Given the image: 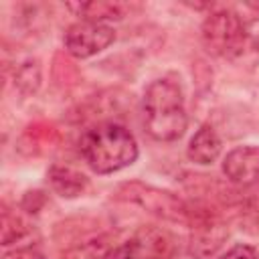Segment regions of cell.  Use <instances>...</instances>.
<instances>
[{
  "mask_svg": "<svg viewBox=\"0 0 259 259\" xmlns=\"http://www.w3.org/2000/svg\"><path fill=\"white\" fill-rule=\"evenodd\" d=\"M142 111L146 132L158 142L178 140L188 125L182 89L170 79H156L148 85Z\"/></svg>",
  "mask_w": 259,
  "mask_h": 259,
  "instance_id": "1",
  "label": "cell"
},
{
  "mask_svg": "<svg viewBox=\"0 0 259 259\" xmlns=\"http://www.w3.org/2000/svg\"><path fill=\"white\" fill-rule=\"evenodd\" d=\"M81 154L87 166L97 174L117 172L138 158L136 138L119 123H99L81 138Z\"/></svg>",
  "mask_w": 259,
  "mask_h": 259,
  "instance_id": "2",
  "label": "cell"
},
{
  "mask_svg": "<svg viewBox=\"0 0 259 259\" xmlns=\"http://www.w3.org/2000/svg\"><path fill=\"white\" fill-rule=\"evenodd\" d=\"M247 40V28L241 16H237L231 10H219L212 12L202 22V42L208 53L233 59L241 55Z\"/></svg>",
  "mask_w": 259,
  "mask_h": 259,
  "instance_id": "3",
  "label": "cell"
},
{
  "mask_svg": "<svg viewBox=\"0 0 259 259\" xmlns=\"http://www.w3.org/2000/svg\"><path fill=\"white\" fill-rule=\"evenodd\" d=\"M113 38L115 32L109 24L81 20L69 26V30L65 32V49L77 59H87L107 49Z\"/></svg>",
  "mask_w": 259,
  "mask_h": 259,
  "instance_id": "4",
  "label": "cell"
},
{
  "mask_svg": "<svg viewBox=\"0 0 259 259\" xmlns=\"http://www.w3.org/2000/svg\"><path fill=\"white\" fill-rule=\"evenodd\" d=\"M125 198L142 204L150 212H156L172 221H182L184 217H188V208L182 204V200L166 190H158V188L136 182V184L125 186Z\"/></svg>",
  "mask_w": 259,
  "mask_h": 259,
  "instance_id": "5",
  "label": "cell"
},
{
  "mask_svg": "<svg viewBox=\"0 0 259 259\" xmlns=\"http://www.w3.org/2000/svg\"><path fill=\"white\" fill-rule=\"evenodd\" d=\"M225 176L239 186H259V146H241L223 160Z\"/></svg>",
  "mask_w": 259,
  "mask_h": 259,
  "instance_id": "6",
  "label": "cell"
},
{
  "mask_svg": "<svg viewBox=\"0 0 259 259\" xmlns=\"http://www.w3.org/2000/svg\"><path fill=\"white\" fill-rule=\"evenodd\" d=\"M134 259H172L174 255V239L170 233L160 231L156 227L140 229L127 241Z\"/></svg>",
  "mask_w": 259,
  "mask_h": 259,
  "instance_id": "7",
  "label": "cell"
},
{
  "mask_svg": "<svg viewBox=\"0 0 259 259\" xmlns=\"http://www.w3.org/2000/svg\"><path fill=\"white\" fill-rule=\"evenodd\" d=\"M221 148L223 144L217 132L210 125H200L198 132L190 138L186 154L194 164H212L219 158Z\"/></svg>",
  "mask_w": 259,
  "mask_h": 259,
  "instance_id": "8",
  "label": "cell"
},
{
  "mask_svg": "<svg viewBox=\"0 0 259 259\" xmlns=\"http://www.w3.org/2000/svg\"><path fill=\"white\" fill-rule=\"evenodd\" d=\"M49 178H51L53 188L61 196H67V198H73V196L81 194L83 188L87 186V178L81 172H77L73 168H67V166H53L51 172H49Z\"/></svg>",
  "mask_w": 259,
  "mask_h": 259,
  "instance_id": "9",
  "label": "cell"
},
{
  "mask_svg": "<svg viewBox=\"0 0 259 259\" xmlns=\"http://www.w3.org/2000/svg\"><path fill=\"white\" fill-rule=\"evenodd\" d=\"M71 10H75L83 20L89 22H103V20H117L123 14V6L117 2H77L67 4Z\"/></svg>",
  "mask_w": 259,
  "mask_h": 259,
  "instance_id": "10",
  "label": "cell"
},
{
  "mask_svg": "<svg viewBox=\"0 0 259 259\" xmlns=\"http://www.w3.org/2000/svg\"><path fill=\"white\" fill-rule=\"evenodd\" d=\"M26 233H28V227L22 223L20 217L10 214L8 210L2 212V243L4 245H10L12 241L22 239Z\"/></svg>",
  "mask_w": 259,
  "mask_h": 259,
  "instance_id": "11",
  "label": "cell"
},
{
  "mask_svg": "<svg viewBox=\"0 0 259 259\" xmlns=\"http://www.w3.org/2000/svg\"><path fill=\"white\" fill-rule=\"evenodd\" d=\"M221 259H259V255L251 245H235Z\"/></svg>",
  "mask_w": 259,
  "mask_h": 259,
  "instance_id": "12",
  "label": "cell"
},
{
  "mask_svg": "<svg viewBox=\"0 0 259 259\" xmlns=\"http://www.w3.org/2000/svg\"><path fill=\"white\" fill-rule=\"evenodd\" d=\"M105 259H134V255H132L130 245H127V243H123V245L115 247L113 251H109V253L105 255Z\"/></svg>",
  "mask_w": 259,
  "mask_h": 259,
  "instance_id": "13",
  "label": "cell"
},
{
  "mask_svg": "<svg viewBox=\"0 0 259 259\" xmlns=\"http://www.w3.org/2000/svg\"><path fill=\"white\" fill-rule=\"evenodd\" d=\"M4 259H45V257L32 249H16L14 253L4 255Z\"/></svg>",
  "mask_w": 259,
  "mask_h": 259,
  "instance_id": "14",
  "label": "cell"
},
{
  "mask_svg": "<svg viewBox=\"0 0 259 259\" xmlns=\"http://www.w3.org/2000/svg\"><path fill=\"white\" fill-rule=\"evenodd\" d=\"M257 49H259V36H257Z\"/></svg>",
  "mask_w": 259,
  "mask_h": 259,
  "instance_id": "15",
  "label": "cell"
}]
</instances>
